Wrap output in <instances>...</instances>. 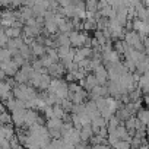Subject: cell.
<instances>
[{"mask_svg": "<svg viewBox=\"0 0 149 149\" xmlns=\"http://www.w3.org/2000/svg\"><path fill=\"white\" fill-rule=\"evenodd\" d=\"M69 35H70V41H72V47H82V45H85V40H86V34H82V32H79L78 29H73V31H70L69 32Z\"/></svg>", "mask_w": 149, "mask_h": 149, "instance_id": "obj_1", "label": "cell"}, {"mask_svg": "<svg viewBox=\"0 0 149 149\" xmlns=\"http://www.w3.org/2000/svg\"><path fill=\"white\" fill-rule=\"evenodd\" d=\"M18 67H19V64L12 58L8 60V61H2V64H0V69L5 70L8 73V76H15V74L18 73V70H19Z\"/></svg>", "mask_w": 149, "mask_h": 149, "instance_id": "obj_2", "label": "cell"}, {"mask_svg": "<svg viewBox=\"0 0 149 149\" xmlns=\"http://www.w3.org/2000/svg\"><path fill=\"white\" fill-rule=\"evenodd\" d=\"M110 95V91H108V86L107 85H97L92 91H89V98L91 100H98L100 97H108Z\"/></svg>", "mask_w": 149, "mask_h": 149, "instance_id": "obj_3", "label": "cell"}, {"mask_svg": "<svg viewBox=\"0 0 149 149\" xmlns=\"http://www.w3.org/2000/svg\"><path fill=\"white\" fill-rule=\"evenodd\" d=\"M28 108H21V110H15L12 111V118H13V124L15 126H25V117H26Z\"/></svg>", "mask_w": 149, "mask_h": 149, "instance_id": "obj_4", "label": "cell"}, {"mask_svg": "<svg viewBox=\"0 0 149 149\" xmlns=\"http://www.w3.org/2000/svg\"><path fill=\"white\" fill-rule=\"evenodd\" d=\"M95 76H97V79H98V84L100 85H107L108 84V69H105L102 64H100L97 69H95Z\"/></svg>", "mask_w": 149, "mask_h": 149, "instance_id": "obj_5", "label": "cell"}, {"mask_svg": "<svg viewBox=\"0 0 149 149\" xmlns=\"http://www.w3.org/2000/svg\"><path fill=\"white\" fill-rule=\"evenodd\" d=\"M124 41L129 44V45H134L136 42H139V41H142V37H140V34L137 32V31H129V32H126L124 34Z\"/></svg>", "mask_w": 149, "mask_h": 149, "instance_id": "obj_6", "label": "cell"}, {"mask_svg": "<svg viewBox=\"0 0 149 149\" xmlns=\"http://www.w3.org/2000/svg\"><path fill=\"white\" fill-rule=\"evenodd\" d=\"M31 50H32V54L35 56V57H41L42 54H45L47 53V47L44 45V44H41V42H38L37 40H34L31 44Z\"/></svg>", "mask_w": 149, "mask_h": 149, "instance_id": "obj_7", "label": "cell"}, {"mask_svg": "<svg viewBox=\"0 0 149 149\" xmlns=\"http://www.w3.org/2000/svg\"><path fill=\"white\" fill-rule=\"evenodd\" d=\"M64 67H66V66H64L63 63L58 64L57 61H54V63L48 67V73L51 74L53 78H60L61 74H63V72H64Z\"/></svg>", "mask_w": 149, "mask_h": 149, "instance_id": "obj_8", "label": "cell"}, {"mask_svg": "<svg viewBox=\"0 0 149 149\" xmlns=\"http://www.w3.org/2000/svg\"><path fill=\"white\" fill-rule=\"evenodd\" d=\"M13 136H15V129L12 127V123H8V124H2V129H0V137L12 139Z\"/></svg>", "mask_w": 149, "mask_h": 149, "instance_id": "obj_9", "label": "cell"}, {"mask_svg": "<svg viewBox=\"0 0 149 149\" xmlns=\"http://www.w3.org/2000/svg\"><path fill=\"white\" fill-rule=\"evenodd\" d=\"M98 85V79H97V76H95V73H92V74H86V78H85V89H88V91H92L95 86Z\"/></svg>", "mask_w": 149, "mask_h": 149, "instance_id": "obj_10", "label": "cell"}, {"mask_svg": "<svg viewBox=\"0 0 149 149\" xmlns=\"http://www.w3.org/2000/svg\"><path fill=\"white\" fill-rule=\"evenodd\" d=\"M38 117H40V116L37 114V111H35L34 108H28V113H26V117H25V126L29 127L31 124L37 123Z\"/></svg>", "mask_w": 149, "mask_h": 149, "instance_id": "obj_11", "label": "cell"}, {"mask_svg": "<svg viewBox=\"0 0 149 149\" xmlns=\"http://www.w3.org/2000/svg\"><path fill=\"white\" fill-rule=\"evenodd\" d=\"M95 134V132H94V129H92V124H86V126H84L82 129H81V139L82 140H89L92 136Z\"/></svg>", "mask_w": 149, "mask_h": 149, "instance_id": "obj_12", "label": "cell"}, {"mask_svg": "<svg viewBox=\"0 0 149 149\" xmlns=\"http://www.w3.org/2000/svg\"><path fill=\"white\" fill-rule=\"evenodd\" d=\"M116 116H117V117H118L121 121H126V120H127V118H130L133 114H132V113H130V111L126 108V105L123 104V105H121V107H120V108L116 111Z\"/></svg>", "mask_w": 149, "mask_h": 149, "instance_id": "obj_13", "label": "cell"}, {"mask_svg": "<svg viewBox=\"0 0 149 149\" xmlns=\"http://www.w3.org/2000/svg\"><path fill=\"white\" fill-rule=\"evenodd\" d=\"M29 76H31V74H29L28 72H25L24 69H21V70H18V73L15 74V79H16L18 84H26V82H29Z\"/></svg>", "mask_w": 149, "mask_h": 149, "instance_id": "obj_14", "label": "cell"}, {"mask_svg": "<svg viewBox=\"0 0 149 149\" xmlns=\"http://www.w3.org/2000/svg\"><path fill=\"white\" fill-rule=\"evenodd\" d=\"M63 118L60 117H53V118H48L47 120V127L48 129H60L61 130V126H63Z\"/></svg>", "mask_w": 149, "mask_h": 149, "instance_id": "obj_15", "label": "cell"}, {"mask_svg": "<svg viewBox=\"0 0 149 149\" xmlns=\"http://www.w3.org/2000/svg\"><path fill=\"white\" fill-rule=\"evenodd\" d=\"M137 86H140L143 92L149 91V73H142V76L137 82Z\"/></svg>", "mask_w": 149, "mask_h": 149, "instance_id": "obj_16", "label": "cell"}, {"mask_svg": "<svg viewBox=\"0 0 149 149\" xmlns=\"http://www.w3.org/2000/svg\"><path fill=\"white\" fill-rule=\"evenodd\" d=\"M74 26H73V22L72 21H66V18L58 24V32H70L73 31Z\"/></svg>", "mask_w": 149, "mask_h": 149, "instance_id": "obj_17", "label": "cell"}, {"mask_svg": "<svg viewBox=\"0 0 149 149\" xmlns=\"http://www.w3.org/2000/svg\"><path fill=\"white\" fill-rule=\"evenodd\" d=\"M44 28L47 29V32L50 35H56L58 32V25L54 22V21H45L44 22Z\"/></svg>", "mask_w": 149, "mask_h": 149, "instance_id": "obj_18", "label": "cell"}, {"mask_svg": "<svg viewBox=\"0 0 149 149\" xmlns=\"http://www.w3.org/2000/svg\"><path fill=\"white\" fill-rule=\"evenodd\" d=\"M5 31L9 35V38H16L22 35V28H18V26H9V28L5 26Z\"/></svg>", "mask_w": 149, "mask_h": 149, "instance_id": "obj_19", "label": "cell"}, {"mask_svg": "<svg viewBox=\"0 0 149 149\" xmlns=\"http://www.w3.org/2000/svg\"><path fill=\"white\" fill-rule=\"evenodd\" d=\"M57 41H58L60 45H72L69 32H60V34H57Z\"/></svg>", "mask_w": 149, "mask_h": 149, "instance_id": "obj_20", "label": "cell"}, {"mask_svg": "<svg viewBox=\"0 0 149 149\" xmlns=\"http://www.w3.org/2000/svg\"><path fill=\"white\" fill-rule=\"evenodd\" d=\"M13 57V53L9 47H2V51H0V60L2 61H8Z\"/></svg>", "mask_w": 149, "mask_h": 149, "instance_id": "obj_21", "label": "cell"}, {"mask_svg": "<svg viewBox=\"0 0 149 149\" xmlns=\"http://www.w3.org/2000/svg\"><path fill=\"white\" fill-rule=\"evenodd\" d=\"M5 104H3V111L2 114H0V121H2V124H8V123H13V118H12V114H9L6 110H5Z\"/></svg>", "mask_w": 149, "mask_h": 149, "instance_id": "obj_22", "label": "cell"}, {"mask_svg": "<svg viewBox=\"0 0 149 149\" xmlns=\"http://www.w3.org/2000/svg\"><path fill=\"white\" fill-rule=\"evenodd\" d=\"M97 28H98L97 19H85V22H84V29L85 31H94Z\"/></svg>", "mask_w": 149, "mask_h": 149, "instance_id": "obj_23", "label": "cell"}, {"mask_svg": "<svg viewBox=\"0 0 149 149\" xmlns=\"http://www.w3.org/2000/svg\"><path fill=\"white\" fill-rule=\"evenodd\" d=\"M107 139H108V143H110L111 146H116V145L118 143V140H120V134L117 133V130H116V132H110L108 136H107Z\"/></svg>", "mask_w": 149, "mask_h": 149, "instance_id": "obj_24", "label": "cell"}, {"mask_svg": "<svg viewBox=\"0 0 149 149\" xmlns=\"http://www.w3.org/2000/svg\"><path fill=\"white\" fill-rule=\"evenodd\" d=\"M136 114H137V117H139L146 126L149 124V110H143V108H140Z\"/></svg>", "mask_w": 149, "mask_h": 149, "instance_id": "obj_25", "label": "cell"}, {"mask_svg": "<svg viewBox=\"0 0 149 149\" xmlns=\"http://www.w3.org/2000/svg\"><path fill=\"white\" fill-rule=\"evenodd\" d=\"M57 51H58V57H60V60H61V58H64V57L72 51V45H60V47L57 48Z\"/></svg>", "mask_w": 149, "mask_h": 149, "instance_id": "obj_26", "label": "cell"}, {"mask_svg": "<svg viewBox=\"0 0 149 149\" xmlns=\"http://www.w3.org/2000/svg\"><path fill=\"white\" fill-rule=\"evenodd\" d=\"M40 60H41V63H42V66H44V67H50V66L54 63V60L51 58V56H48L47 53H45V54H42V56L40 57Z\"/></svg>", "mask_w": 149, "mask_h": 149, "instance_id": "obj_27", "label": "cell"}, {"mask_svg": "<svg viewBox=\"0 0 149 149\" xmlns=\"http://www.w3.org/2000/svg\"><path fill=\"white\" fill-rule=\"evenodd\" d=\"M130 146H132V142L120 139V140H118V143H117V145H116L114 148H118V149H129Z\"/></svg>", "mask_w": 149, "mask_h": 149, "instance_id": "obj_28", "label": "cell"}, {"mask_svg": "<svg viewBox=\"0 0 149 149\" xmlns=\"http://www.w3.org/2000/svg\"><path fill=\"white\" fill-rule=\"evenodd\" d=\"M22 5H25V0H12V2H10V6L12 8H19Z\"/></svg>", "mask_w": 149, "mask_h": 149, "instance_id": "obj_29", "label": "cell"}, {"mask_svg": "<svg viewBox=\"0 0 149 149\" xmlns=\"http://www.w3.org/2000/svg\"><path fill=\"white\" fill-rule=\"evenodd\" d=\"M143 44H145V53L149 56V37L143 40Z\"/></svg>", "mask_w": 149, "mask_h": 149, "instance_id": "obj_30", "label": "cell"}]
</instances>
